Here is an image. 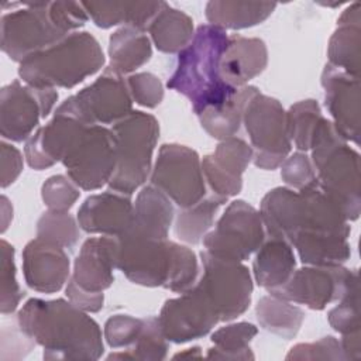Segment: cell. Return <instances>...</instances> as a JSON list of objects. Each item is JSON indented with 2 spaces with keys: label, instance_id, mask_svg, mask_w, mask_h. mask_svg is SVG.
<instances>
[{
  "label": "cell",
  "instance_id": "6da1fadb",
  "mask_svg": "<svg viewBox=\"0 0 361 361\" xmlns=\"http://www.w3.org/2000/svg\"><path fill=\"white\" fill-rule=\"evenodd\" d=\"M16 320L44 348L45 360H97L104 353L97 322L69 300L31 298Z\"/></svg>",
  "mask_w": 361,
  "mask_h": 361
},
{
  "label": "cell",
  "instance_id": "7a4b0ae2",
  "mask_svg": "<svg viewBox=\"0 0 361 361\" xmlns=\"http://www.w3.org/2000/svg\"><path fill=\"white\" fill-rule=\"evenodd\" d=\"M227 39L228 35L223 28L202 24L195 30L189 45L178 52L176 66L166 86L183 94L197 116L210 107L224 104L237 92L220 73Z\"/></svg>",
  "mask_w": 361,
  "mask_h": 361
},
{
  "label": "cell",
  "instance_id": "3957f363",
  "mask_svg": "<svg viewBox=\"0 0 361 361\" xmlns=\"http://www.w3.org/2000/svg\"><path fill=\"white\" fill-rule=\"evenodd\" d=\"M303 200L302 223L289 241L305 265L336 267L351 257L350 224L341 206L317 179L299 190Z\"/></svg>",
  "mask_w": 361,
  "mask_h": 361
},
{
  "label": "cell",
  "instance_id": "277c9868",
  "mask_svg": "<svg viewBox=\"0 0 361 361\" xmlns=\"http://www.w3.org/2000/svg\"><path fill=\"white\" fill-rule=\"evenodd\" d=\"M104 62L99 41L87 31H75L20 62L18 76L34 87L72 89L99 72Z\"/></svg>",
  "mask_w": 361,
  "mask_h": 361
},
{
  "label": "cell",
  "instance_id": "5b68a950",
  "mask_svg": "<svg viewBox=\"0 0 361 361\" xmlns=\"http://www.w3.org/2000/svg\"><path fill=\"white\" fill-rule=\"evenodd\" d=\"M310 151L316 179L322 188L341 206L348 221L357 220L361 210L358 152L326 117L313 135Z\"/></svg>",
  "mask_w": 361,
  "mask_h": 361
},
{
  "label": "cell",
  "instance_id": "8992f818",
  "mask_svg": "<svg viewBox=\"0 0 361 361\" xmlns=\"http://www.w3.org/2000/svg\"><path fill=\"white\" fill-rule=\"evenodd\" d=\"M111 131L116 140V166L107 186L109 190L131 196L152 171L159 123L149 113L133 110L113 124Z\"/></svg>",
  "mask_w": 361,
  "mask_h": 361
},
{
  "label": "cell",
  "instance_id": "52a82bcc",
  "mask_svg": "<svg viewBox=\"0 0 361 361\" xmlns=\"http://www.w3.org/2000/svg\"><path fill=\"white\" fill-rule=\"evenodd\" d=\"M11 3V11L1 16V51L13 61L23 62L62 38L66 32L56 21L51 1Z\"/></svg>",
  "mask_w": 361,
  "mask_h": 361
},
{
  "label": "cell",
  "instance_id": "ba28073f",
  "mask_svg": "<svg viewBox=\"0 0 361 361\" xmlns=\"http://www.w3.org/2000/svg\"><path fill=\"white\" fill-rule=\"evenodd\" d=\"M243 124L251 140L254 165L265 171L281 166L292 149L282 104L258 90L244 107Z\"/></svg>",
  "mask_w": 361,
  "mask_h": 361
},
{
  "label": "cell",
  "instance_id": "9c48e42d",
  "mask_svg": "<svg viewBox=\"0 0 361 361\" xmlns=\"http://www.w3.org/2000/svg\"><path fill=\"white\" fill-rule=\"evenodd\" d=\"M202 274L195 286L216 310L220 322H230L241 316L251 303L252 278L243 262L227 261L200 252Z\"/></svg>",
  "mask_w": 361,
  "mask_h": 361
},
{
  "label": "cell",
  "instance_id": "30bf717a",
  "mask_svg": "<svg viewBox=\"0 0 361 361\" xmlns=\"http://www.w3.org/2000/svg\"><path fill=\"white\" fill-rule=\"evenodd\" d=\"M265 240V228L259 212L245 200H233L214 227L203 237L204 251L210 255L243 262L248 259Z\"/></svg>",
  "mask_w": 361,
  "mask_h": 361
},
{
  "label": "cell",
  "instance_id": "8fae6325",
  "mask_svg": "<svg viewBox=\"0 0 361 361\" xmlns=\"http://www.w3.org/2000/svg\"><path fill=\"white\" fill-rule=\"evenodd\" d=\"M149 178L151 185L179 207H190L207 195L202 159L195 149L182 144L161 145Z\"/></svg>",
  "mask_w": 361,
  "mask_h": 361
},
{
  "label": "cell",
  "instance_id": "7c38bea8",
  "mask_svg": "<svg viewBox=\"0 0 361 361\" xmlns=\"http://www.w3.org/2000/svg\"><path fill=\"white\" fill-rule=\"evenodd\" d=\"M61 109L90 126L116 124L133 111L127 79L111 68L78 93L65 99Z\"/></svg>",
  "mask_w": 361,
  "mask_h": 361
},
{
  "label": "cell",
  "instance_id": "4fadbf2b",
  "mask_svg": "<svg viewBox=\"0 0 361 361\" xmlns=\"http://www.w3.org/2000/svg\"><path fill=\"white\" fill-rule=\"evenodd\" d=\"M61 162L68 176L83 190L107 185L116 166V140L111 128L87 126Z\"/></svg>",
  "mask_w": 361,
  "mask_h": 361
},
{
  "label": "cell",
  "instance_id": "5bb4252c",
  "mask_svg": "<svg viewBox=\"0 0 361 361\" xmlns=\"http://www.w3.org/2000/svg\"><path fill=\"white\" fill-rule=\"evenodd\" d=\"M58 92L52 87L23 85L18 79L0 92V134L3 140L27 141L34 128L52 111Z\"/></svg>",
  "mask_w": 361,
  "mask_h": 361
},
{
  "label": "cell",
  "instance_id": "9a60e30c",
  "mask_svg": "<svg viewBox=\"0 0 361 361\" xmlns=\"http://www.w3.org/2000/svg\"><path fill=\"white\" fill-rule=\"evenodd\" d=\"M357 278V269H348L343 265H306L295 269L283 285L269 289L268 293L292 303L305 305L312 310H323L327 305L337 302Z\"/></svg>",
  "mask_w": 361,
  "mask_h": 361
},
{
  "label": "cell",
  "instance_id": "2e32d148",
  "mask_svg": "<svg viewBox=\"0 0 361 361\" xmlns=\"http://www.w3.org/2000/svg\"><path fill=\"white\" fill-rule=\"evenodd\" d=\"M116 268L133 283L165 286L171 268V240H152L131 230L116 237Z\"/></svg>",
  "mask_w": 361,
  "mask_h": 361
},
{
  "label": "cell",
  "instance_id": "e0dca14e",
  "mask_svg": "<svg viewBox=\"0 0 361 361\" xmlns=\"http://www.w3.org/2000/svg\"><path fill=\"white\" fill-rule=\"evenodd\" d=\"M157 317L164 337L175 344L202 338L220 322L213 306L195 285L180 296L165 300Z\"/></svg>",
  "mask_w": 361,
  "mask_h": 361
},
{
  "label": "cell",
  "instance_id": "ac0fdd59",
  "mask_svg": "<svg viewBox=\"0 0 361 361\" xmlns=\"http://www.w3.org/2000/svg\"><path fill=\"white\" fill-rule=\"evenodd\" d=\"M87 126L90 124L83 123L58 106L54 117L25 141L24 154L27 164L32 169L42 171L61 162Z\"/></svg>",
  "mask_w": 361,
  "mask_h": 361
},
{
  "label": "cell",
  "instance_id": "d6986e66",
  "mask_svg": "<svg viewBox=\"0 0 361 361\" xmlns=\"http://www.w3.org/2000/svg\"><path fill=\"white\" fill-rule=\"evenodd\" d=\"M324 104L337 133L358 144L360 137V80L330 63L322 72Z\"/></svg>",
  "mask_w": 361,
  "mask_h": 361
},
{
  "label": "cell",
  "instance_id": "ffe728a7",
  "mask_svg": "<svg viewBox=\"0 0 361 361\" xmlns=\"http://www.w3.org/2000/svg\"><path fill=\"white\" fill-rule=\"evenodd\" d=\"M252 148L240 137L221 140L213 154L202 159L204 180L213 193L224 197L235 196L243 188V173L252 161Z\"/></svg>",
  "mask_w": 361,
  "mask_h": 361
},
{
  "label": "cell",
  "instance_id": "44dd1931",
  "mask_svg": "<svg viewBox=\"0 0 361 361\" xmlns=\"http://www.w3.org/2000/svg\"><path fill=\"white\" fill-rule=\"evenodd\" d=\"M71 261L63 247L34 238L23 250V272L27 285L41 293H55L69 281Z\"/></svg>",
  "mask_w": 361,
  "mask_h": 361
},
{
  "label": "cell",
  "instance_id": "7402d4cb",
  "mask_svg": "<svg viewBox=\"0 0 361 361\" xmlns=\"http://www.w3.org/2000/svg\"><path fill=\"white\" fill-rule=\"evenodd\" d=\"M134 203L128 195L107 190L90 195L78 210L79 227L89 234L117 237L131 224Z\"/></svg>",
  "mask_w": 361,
  "mask_h": 361
},
{
  "label": "cell",
  "instance_id": "603a6c76",
  "mask_svg": "<svg viewBox=\"0 0 361 361\" xmlns=\"http://www.w3.org/2000/svg\"><path fill=\"white\" fill-rule=\"evenodd\" d=\"M117 243L116 237L87 238L75 258L72 279L85 290L103 292L114 281Z\"/></svg>",
  "mask_w": 361,
  "mask_h": 361
},
{
  "label": "cell",
  "instance_id": "cb8c5ba5",
  "mask_svg": "<svg viewBox=\"0 0 361 361\" xmlns=\"http://www.w3.org/2000/svg\"><path fill=\"white\" fill-rule=\"evenodd\" d=\"M268 63V49L262 39L230 35L220 61L223 80L234 89L247 83L264 72Z\"/></svg>",
  "mask_w": 361,
  "mask_h": 361
},
{
  "label": "cell",
  "instance_id": "d4e9b609",
  "mask_svg": "<svg viewBox=\"0 0 361 361\" xmlns=\"http://www.w3.org/2000/svg\"><path fill=\"white\" fill-rule=\"evenodd\" d=\"M303 214V200L299 192L278 186L271 189L261 200L259 216L269 237L290 241L298 233Z\"/></svg>",
  "mask_w": 361,
  "mask_h": 361
},
{
  "label": "cell",
  "instance_id": "484cf974",
  "mask_svg": "<svg viewBox=\"0 0 361 361\" xmlns=\"http://www.w3.org/2000/svg\"><path fill=\"white\" fill-rule=\"evenodd\" d=\"M173 220L172 200L158 188L148 185L137 195L128 230L152 240H166Z\"/></svg>",
  "mask_w": 361,
  "mask_h": 361
},
{
  "label": "cell",
  "instance_id": "4316f807",
  "mask_svg": "<svg viewBox=\"0 0 361 361\" xmlns=\"http://www.w3.org/2000/svg\"><path fill=\"white\" fill-rule=\"evenodd\" d=\"M361 17L360 3L350 4L338 17L337 28L327 47L329 63L351 76L360 78Z\"/></svg>",
  "mask_w": 361,
  "mask_h": 361
},
{
  "label": "cell",
  "instance_id": "83f0119b",
  "mask_svg": "<svg viewBox=\"0 0 361 361\" xmlns=\"http://www.w3.org/2000/svg\"><path fill=\"white\" fill-rule=\"evenodd\" d=\"M89 18L100 27L110 28L123 24L147 31L149 23L164 1H82Z\"/></svg>",
  "mask_w": 361,
  "mask_h": 361
},
{
  "label": "cell",
  "instance_id": "f1b7e54d",
  "mask_svg": "<svg viewBox=\"0 0 361 361\" xmlns=\"http://www.w3.org/2000/svg\"><path fill=\"white\" fill-rule=\"evenodd\" d=\"M296 268L293 247L289 241L279 237L264 240L257 250L252 262V272L257 283L267 290L283 285Z\"/></svg>",
  "mask_w": 361,
  "mask_h": 361
},
{
  "label": "cell",
  "instance_id": "f546056e",
  "mask_svg": "<svg viewBox=\"0 0 361 361\" xmlns=\"http://www.w3.org/2000/svg\"><path fill=\"white\" fill-rule=\"evenodd\" d=\"M276 8L274 1L212 0L206 4L204 14L212 25L226 30H243L261 24Z\"/></svg>",
  "mask_w": 361,
  "mask_h": 361
},
{
  "label": "cell",
  "instance_id": "4dcf8cb0",
  "mask_svg": "<svg viewBox=\"0 0 361 361\" xmlns=\"http://www.w3.org/2000/svg\"><path fill=\"white\" fill-rule=\"evenodd\" d=\"M158 51L165 54L180 52L195 35L193 20L182 10L164 1L147 28Z\"/></svg>",
  "mask_w": 361,
  "mask_h": 361
},
{
  "label": "cell",
  "instance_id": "1f68e13d",
  "mask_svg": "<svg viewBox=\"0 0 361 361\" xmlns=\"http://www.w3.org/2000/svg\"><path fill=\"white\" fill-rule=\"evenodd\" d=\"M152 56L151 41L145 31L121 27L109 38V68L120 75L133 73Z\"/></svg>",
  "mask_w": 361,
  "mask_h": 361
},
{
  "label": "cell",
  "instance_id": "d6a6232c",
  "mask_svg": "<svg viewBox=\"0 0 361 361\" xmlns=\"http://www.w3.org/2000/svg\"><path fill=\"white\" fill-rule=\"evenodd\" d=\"M258 92L255 86H243L237 89L234 96L219 107H210L199 114L203 130L216 140H226L234 137L241 124L243 113L247 102Z\"/></svg>",
  "mask_w": 361,
  "mask_h": 361
},
{
  "label": "cell",
  "instance_id": "836d02e7",
  "mask_svg": "<svg viewBox=\"0 0 361 361\" xmlns=\"http://www.w3.org/2000/svg\"><path fill=\"white\" fill-rule=\"evenodd\" d=\"M227 203V197L216 193L206 195L190 207H179L175 213V234L180 241L199 244L212 230L219 209Z\"/></svg>",
  "mask_w": 361,
  "mask_h": 361
},
{
  "label": "cell",
  "instance_id": "e575fe53",
  "mask_svg": "<svg viewBox=\"0 0 361 361\" xmlns=\"http://www.w3.org/2000/svg\"><path fill=\"white\" fill-rule=\"evenodd\" d=\"M259 326L285 340L293 338L305 320V312L289 300L274 295L262 296L255 307Z\"/></svg>",
  "mask_w": 361,
  "mask_h": 361
},
{
  "label": "cell",
  "instance_id": "d590c367",
  "mask_svg": "<svg viewBox=\"0 0 361 361\" xmlns=\"http://www.w3.org/2000/svg\"><path fill=\"white\" fill-rule=\"evenodd\" d=\"M257 333L258 329L248 322L220 327L212 334L210 340L214 347L207 350L206 357L217 360H254L250 343Z\"/></svg>",
  "mask_w": 361,
  "mask_h": 361
},
{
  "label": "cell",
  "instance_id": "8d00e7d4",
  "mask_svg": "<svg viewBox=\"0 0 361 361\" xmlns=\"http://www.w3.org/2000/svg\"><path fill=\"white\" fill-rule=\"evenodd\" d=\"M323 118L320 106L313 99L300 100L289 107L286 111L288 133L299 151L306 152L310 149L313 135Z\"/></svg>",
  "mask_w": 361,
  "mask_h": 361
},
{
  "label": "cell",
  "instance_id": "74e56055",
  "mask_svg": "<svg viewBox=\"0 0 361 361\" xmlns=\"http://www.w3.org/2000/svg\"><path fill=\"white\" fill-rule=\"evenodd\" d=\"M168 340L164 337L158 317L151 316L144 319L142 330L133 345L120 351L111 353L109 360H164L168 353Z\"/></svg>",
  "mask_w": 361,
  "mask_h": 361
},
{
  "label": "cell",
  "instance_id": "f35d334b",
  "mask_svg": "<svg viewBox=\"0 0 361 361\" xmlns=\"http://www.w3.org/2000/svg\"><path fill=\"white\" fill-rule=\"evenodd\" d=\"M79 223L69 212L47 210L37 221V237L72 250L79 241Z\"/></svg>",
  "mask_w": 361,
  "mask_h": 361
},
{
  "label": "cell",
  "instance_id": "ab89813d",
  "mask_svg": "<svg viewBox=\"0 0 361 361\" xmlns=\"http://www.w3.org/2000/svg\"><path fill=\"white\" fill-rule=\"evenodd\" d=\"M171 251L169 276L164 288L175 293H183L199 279V261L189 247L175 241H172Z\"/></svg>",
  "mask_w": 361,
  "mask_h": 361
},
{
  "label": "cell",
  "instance_id": "60d3db41",
  "mask_svg": "<svg viewBox=\"0 0 361 361\" xmlns=\"http://www.w3.org/2000/svg\"><path fill=\"white\" fill-rule=\"evenodd\" d=\"M14 247L6 240L0 241V312L1 314L14 313L25 296L17 281Z\"/></svg>",
  "mask_w": 361,
  "mask_h": 361
},
{
  "label": "cell",
  "instance_id": "b9f144b4",
  "mask_svg": "<svg viewBox=\"0 0 361 361\" xmlns=\"http://www.w3.org/2000/svg\"><path fill=\"white\" fill-rule=\"evenodd\" d=\"M360 283L358 278L351 282L345 293L337 300L338 303L329 312L330 326L341 336L360 331Z\"/></svg>",
  "mask_w": 361,
  "mask_h": 361
},
{
  "label": "cell",
  "instance_id": "7bdbcfd3",
  "mask_svg": "<svg viewBox=\"0 0 361 361\" xmlns=\"http://www.w3.org/2000/svg\"><path fill=\"white\" fill-rule=\"evenodd\" d=\"M79 186L66 175L49 176L41 188V197L48 210L68 212L79 199Z\"/></svg>",
  "mask_w": 361,
  "mask_h": 361
},
{
  "label": "cell",
  "instance_id": "ee69618b",
  "mask_svg": "<svg viewBox=\"0 0 361 361\" xmlns=\"http://www.w3.org/2000/svg\"><path fill=\"white\" fill-rule=\"evenodd\" d=\"M144 319L130 314H113L104 323V338L111 348H128L138 338Z\"/></svg>",
  "mask_w": 361,
  "mask_h": 361
},
{
  "label": "cell",
  "instance_id": "f6af8a7d",
  "mask_svg": "<svg viewBox=\"0 0 361 361\" xmlns=\"http://www.w3.org/2000/svg\"><path fill=\"white\" fill-rule=\"evenodd\" d=\"M127 86L133 102L137 104L154 109L164 99V86L158 76L149 72L133 73L127 78Z\"/></svg>",
  "mask_w": 361,
  "mask_h": 361
},
{
  "label": "cell",
  "instance_id": "bcb514c9",
  "mask_svg": "<svg viewBox=\"0 0 361 361\" xmlns=\"http://www.w3.org/2000/svg\"><path fill=\"white\" fill-rule=\"evenodd\" d=\"M286 360H344V354L340 340L333 336H326L313 343H299L293 345Z\"/></svg>",
  "mask_w": 361,
  "mask_h": 361
},
{
  "label": "cell",
  "instance_id": "7dc6e473",
  "mask_svg": "<svg viewBox=\"0 0 361 361\" xmlns=\"http://www.w3.org/2000/svg\"><path fill=\"white\" fill-rule=\"evenodd\" d=\"M281 178L286 185L298 190L309 185L312 180L316 179V172L310 157H307L306 152L302 151L293 152L290 157H286V159L281 165Z\"/></svg>",
  "mask_w": 361,
  "mask_h": 361
},
{
  "label": "cell",
  "instance_id": "c3c4849f",
  "mask_svg": "<svg viewBox=\"0 0 361 361\" xmlns=\"http://www.w3.org/2000/svg\"><path fill=\"white\" fill-rule=\"evenodd\" d=\"M0 157H1L0 185L4 189L10 186L20 176L23 171V157H21V152L14 145L6 142V140L0 142Z\"/></svg>",
  "mask_w": 361,
  "mask_h": 361
},
{
  "label": "cell",
  "instance_id": "681fc988",
  "mask_svg": "<svg viewBox=\"0 0 361 361\" xmlns=\"http://www.w3.org/2000/svg\"><path fill=\"white\" fill-rule=\"evenodd\" d=\"M65 292L69 302L86 313H97L103 307V303H104L103 292L85 290L72 278H69Z\"/></svg>",
  "mask_w": 361,
  "mask_h": 361
},
{
  "label": "cell",
  "instance_id": "f907efd6",
  "mask_svg": "<svg viewBox=\"0 0 361 361\" xmlns=\"http://www.w3.org/2000/svg\"><path fill=\"white\" fill-rule=\"evenodd\" d=\"M340 345L344 354V360H360L361 358V334L360 331H353L343 334Z\"/></svg>",
  "mask_w": 361,
  "mask_h": 361
},
{
  "label": "cell",
  "instance_id": "816d5d0a",
  "mask_svg": "<svg viewBox=\"0 0 361 361\" xmlns=\"http://www.w3.org/2000/svg\"><path fill=\"white\" fill-rule=\"evenodd\" d=\"M13 219V207L6 196H1V233L8 227V223Z\"/></svg>",
  "mask_w": 361,
  "mask_h": 361
},
{
  "label": "cell",
  "instance_id": "f5cc1de1",
  "mask_svg": "<svg viewBox=\"0 0 361 361\" xmlns=\"http://www.w3.org/2000/svg\"><path fill=\"white\" fill-rule=\"evenodd\" d=\"M185 357H202V353H200V348L199 347H193V348H188L186 351H182V353H178L173 355V358H185Z\"/></svg>",
  "mask_w": 361,
  "mask_h": 361
}]
</instances>
